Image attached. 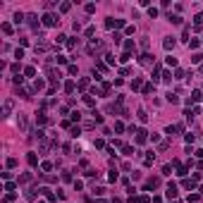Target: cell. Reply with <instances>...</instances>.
<instances>
[{"label": "cell", "instance_id": "1", "mask_svg": "<svg viewBox=\"0 0 203 203\" xmlns=\"http://www.w3.org/2000/svg\"><path fill=\"white\" fill-rule=\"evenodd\" d=\"M55 24H57V17L50 15V12H45L43 15V26H55Z\"/></svg>", "mask_w": 203, "mask_h": 203}, {"label": "cell", "instance_id": "2", "mask_svg": "<svg viewBox=\"0 0 203 203\" xmlns=\"http://www.w3.org/2000/svg\"><path fill=\"white\" fill-rule=\"evenodd\" d=\"M148 136H146V132L144 129H136V144H146Z\"/></svg>", "mask_w": 203, "mask_h": 203}, {"label": "cell", "instance_id": "3", "mask_svg": "<svg viewBox=\"0 0 203 203\" xmlns=\"http://www.w3.org/2000/svg\"><path fill=\"white\" fill-rule=\"evenodd\" d=\"M177 184H170V186H167V198H177Z\"/></svg>", "mask_w": 203, "mask_h": 203}, {"label": "cell", "instance_id": "4", "mask_svg": "<svg viewBox=\"0 0 203 203\" xmlns=\"http://www.w3.org/2000/svg\"><path fill=\"white\" fill-rule=\"evenodd\" d=\"M182 186L189 189V191H194V189H196V179H184V182H182Z\"/></svg>", "mask_w": 203, "mask_h": 203}, {"label": "cell", "instance_id": "5", "mask_svg": "<svg viewBox=\"0 0 203 203\" xmlns=\"http://www.w3.org/2000/svg\"><path fill=\"white\" fill-rule=\"evenodd\" d=\"M162 45H165V50H172V48H174V38H172V36H167L165 41H162Z\"/></svg>", "mask_w": 203, "mask_h": 203}, {"label": "cell", "instance_id": "6", "mask_svg": "<svg viewBox=\"0 0 203 203\" xmlns=\"http://www.w3.org/2000/svg\"><path fill=\"white\" fill-rule=\"evenodd\" d=\"M139 62H141V65H151V62H153V55H148V53H144Z\"/></svg>", "mask_w": 203, "mask_h": 203}, {"label": "cell", "instance_id": "7", "mask_svg": "<svg viewBox=\"0 0 203 203\" xmlns=\"http://www.w3.org/2000/svg\"><path fill=\"white\" fill-rule=\"evenodd\" d=\"M0 29H3V33H7V36H10V33H12V24L3 22V24H0Z\"/></svg>", "mask_w": 203, "mask_h": 203}, {"label": "cell", "instance_id": "8", "mask_svg": "<svg viewBox=\"0 0 203 203\" xmlns=\"http://www.w3.org/2000/svg\"><path fill=\"white\" fill-rule=\"evenodd\" d=\"M74 89H77V84H74V81H65V91H67V93H72Z\"/></svg>", "mask_w": 203, "mask_h": 203}, {"label": "cell", "instance_id": "9", "mask_svg": "<svg viewBox=\"0 0 203 203\" xmlns=\"http://www.w3.org/2000/svg\"><path fill=\"white\" fill-rule=\"evenodd\" d=\"M26 160H29V165H38V158H36V153H29V155H26Z\"/></svg>", "mask_w": 203, "mask_h": 203}, {"label": "cell", "instance_id": "10", "mask_svg": "<svg viewBox=\"0 0 203 203\" xmlns=\"http://www.w3.org/2000/svg\"><path fill=\"white\" fill-rule=\"evenodd\" d=\"M43 86H45V81H43V79H36V84H33V89H36V91H43Z\"/></svg>", "mask_w": 203, "mask_h": 203}, {"label": "cell", "instance_id": "11", "mask_svg": "<svg viewBox=\"0 0 203 203\" xmlns=\"http://www.w3.org/2000/svg\"><path fill=\"white\" fill-rule=\"evenodd\" d=\"M36 122H38V124H45V122H48V117H45L43 112H38V115H36Z\"/></svg>", "mask_w": 203, "mask_h": 203}, {"label": "cell", "instance_id": "12", "mask_svg": "<svg viewBox=\"0 0 203 203\" xmlns=\"http://www.w3.org/2000/svg\"><path fill=\"white\" fill-rule=\"evenodd\" d=\"M191 62H196V65L203 62V55H201V53H194V55H191Z\"/></svg>", "mask_w": 203, "mask_h": 203}, {"label": "cell", "instance_id": "13", "mask_svg": "<svg viewBox=\"0 0 203 203\" xmlns=\"http://www.w3.org/2000/svg\"><path fill=\"white\" fill-rule=\"evenodd\" d=\"M41 170H43V172H50L53 170V162H41Z\"/></svg>", "mask_w": 203, "mask_h": 203}, {"label": "cell", "instance_id": "14", "mask_svg": "<svg viewBox=\"0 0 203 203\" xmlns=\"http://www.w3.org/2000/svg\"><path fill=\"white\" fill-rule=\"evenodd\" d=\"M93 122H96V124H103V115H100V112H93Z\"/></svg>", "mask_w": 203, "mask_h": 203}, {"label": "cell", "instance_id": "15", "mask_svg": "<svg viewBox=\"0 0 203 203\" xmlns=\"http://www.w3.org/2000/svg\"><path fill=\"white\" fill-rule=\"evenodd\" d=\"M26 182H31V174L26 172V174H22V177H19V184H26Z\"/></svg>", "mask_w": 203, "mask_h": 203}, {"label": "cell", "instance_id": "16", "mask_svg": "<svg viewBox=\"0 0 203 203\" xmlns=\"http://www.w3.org/2000/svg\"><path fill=\"white\" fill-rule=\"evenodd\" d=\"M189 203H201V196L198 194H191V196H189Z\"/></svg>", "mask_w": 203, "mask_h": 203}, {"label": "cell", "instance_id": "17", "mask_svg": "<svg viewBox=\"0 0 203 203\" xmlns=\"http://www.w3.org/2000/svg\"><path fill=\"white\" fill-rule=\"evenodd\" d=\"M29 24L33 26V29H38V22H36V15H29Z\"/></svg>", "mask_w": 203, "mask_h": 203}, {"label": "cell", "instance_id": "18", "mask_svg": "<svg viewBox=\"0 0 203 203\" xmlns=\"http://www.w3.org/2000/svg\"><path fill=\"white\" fill-rule=\"evenodd\" d=\"M96 69H100V72H105V69H108V62H100V60H98V62H96Z\"/></svg>", "mask_w": 203, "mask_h": 203}, {"label": "cell", "instance_id": "19", "mask_svg": "<svg viewBox=\"0 0 203 203\" xmlns=\"http://www.w3.org/2000/svg\"><path fill=\"white\" fill-rule=\"evenodd\" d=\"M170 22L172 24H182V17L179 15H170Z\"/></svg>", "mask_w": 203, "mask_h": 203}, {"label": "cell", "instance_id": "20", "mask_svg": "<svg viewBox=\"0 0 203 203\" xmlns=\"http://www.w3.org/2000/svg\"><path fill=\"white\" fill-rule=\"evenodd\" d=\"M122 153H124V155H132L134 148H132V146H122Z\"/></svg>", "mask_w": 203, "mask_h": 203}, {"label": "cell", "instance_id": "21", "mask_svg": "<svg viewBox=\"0 0 203 203\" xmlns=\"http://www.w3.org/2000/svg\"><path fill=\"white\" fill-rule=\"evenodd\" d=\"M194 19H196V26H201V24H203V12H198Z\"/></svg>", "mask_w": 203, "mask_h": 203}, {"label": "cell", "instance_id": "22", "mask_svg": "<svg viewBox=\"0 0 203 203\" xmlns=\"http://www.w3.org/2000/svg\"><path fill=\"white\" fill-rule=\"evenodd\" d=\"M139 120H141V122H148V115H146V110H139Z\"/></svg>", "mask_w": 203, "mask_h": 203}, {"label": "cell", "instance_id": "23", "mask_svg": "<svg viewBox=\"0 0 203 203\" xmlns=\"http://www.w3.org/2000/svg\"><path fill=\"white\" fill-rule=\"evenodd\" d=\"M86 86H89V79H81V81H79V89L86 91Z\"/></svg>", "mask_w": 203, "mask_h": 203}, {"label": "cell", "instance_id": "24", "mask_svg": "<svg viewBox=\"0 0 203 203\" xmlns=\"http://www.w3.org/2000/svg\"><path fill=\"white\" fill-rule=\"evenodd\" d=\"M132 89H134V91L141 89V79H134V81H132Z\"/></svg>", "mask_w": 203, "mask_h": 203}, {"label": "cell", "instance_id": "25", "mask_svg": "<svg viewBox=\"0 0 203 203\" xmlns=\"http://www.w3.org/2000/svg\"><path fill=\"white\" fill-rule=\"evenodd\" d=\"M5 191H10V194H15V184H12V182H7V184H5Z\"/></svg>", "mask_w": 203, "mask_h": 203}, {"label": "cell", "instance_id": "26", "mask_svg": "<svg viewBox=\"0 0 203 203\" xmlns=\"http://www.w3.org/2000/svg\"><path fill=\"white\" fill-rule=\"evenodd\" d=\"M124 50H127V53L134 50V41H127V43H124Z\"/></svg>", "mask_w": 203, "mask_h": 203}, {"label": "cell", "instance_id": "27", "mask_svg": "<svg viewBox=\"0 0 203 203\" xmlns=\"http://www.w3.org/2000/svg\"><path fill=\"white\" fill-rule=\"evenodd\" d=\"M24 74H26V77H33V74H36V69H33V67H26Z\"/></svg>", "mask_w": 203, "mask_h": 203}, {"label": "cell", "instance_id": "28", "mask_svg": "<svg viewBox=\"0 0 203 203\" xmlns=\"http://www.w3.org/2000/svg\"><path fill=\"white\" fill-rule=\"evenodd\" d=\"M167 65H170V67H177V57L170 55V57H167Z\"/></svg>", "mask_w": 203, "mask_h": 203}, {"label": "cell", "instance_id": "29", "mask_svg": "<svg viewBox=\"0 0 203 203\" xmlns=\"http://www.w3.org/2000/svg\"><path fill=\"white\" fill-rule=\"evenodd\" d=\"M198 98H201V91H194L191 98H189V103H191V100H198Z\"/></svg>", "mask_w": 203, "mask_h": 203}, {"label": "cell", "instance_id": "30", "mask_svg": "<svg viewBox=\"0 0 203 203\" xmlns=\"http://www.w3.org/2000/svg\"><path fill=\"white\" fill-rule=\"evenodd\" d=\"M93 146H96V148H103L105 141H103V139H96V141H93Z\"/></svg>", "mask_w": 203, "mask_h": 203}, {"label": "cell", "instance_id": "31", "mask_svg": "<svg viewBox=\"0 0 203 203\" xmlns=\"http://www.w3.org/2000/svg\"><path fill=\"white\" fill-rule=\"evenodd\" d=\"M72 120H74V122H79V120H81V112H79V110H74V112H72Z\"/></svg>", "mask_w": 203, "mask_h": 203}, {"label": "cell", "instance_id": "32", "mask_svg": "<svg viewBox=\"0 0 203 203\" xmlns=\"http://www.w3.org/2000/svg\"><path fill=\"white\" fill-rule=\"evenodd\" d=\"M136 203H151V198H148V196H139Z\"/></svg>", "mask_w": 203, "mask_h": 203}, {"label": "cell", "instance_id": "33", "mask_svg": "<svg viewBox=\"0 0 203 203\" xmlns=\"http://www.w3.org/2000/svg\"><path fill=\"white\" fill-rule=\"evenodd\" d=\"M115 132H124V124H122V122H115Z\"/></svg>", "mask_w": 203, "mask_h": 203}, {"label": "cell", "instance_id": "34", "mask_svg": "<svg viewBox=\"0 0 203 203\" xmlns=\"http://www.w3.org/2000/svg\"><path fill=\"white\" fill-rule=\"evenodd\" d=\"M167 100H170V103H177V100H179V98H177V96H174V93H167Z\"/></svg>", "mask_w": 203, "mask_h": 203}, {"label": "cell", "instance_id": "35", "mask_svg": "<svg viewBox=\"0 0 203 203\" xmlns=\"http://www.w3.org/2000/svg\"><path fill=\"white\" fill-rule=\"evenodd\" d=\"M69 7H72V5H69V3H62V5H60V12H67V10H69Z\"/></svg>", "mask_w": 203, "mask_h": 203}, {"label": "cell", "instance_id": "36", "mask_svg": "<svg viewBox=\"0 0 203 203\" xmlns=\"http://www.w3.org/2000/svg\"><path fill=\"white\" fill-rule=\"evenodd\" d=\"M79 134H81V129H79V127H72V136H74V139H77V136H79Z\"/></svg>", "mask_w": 203, "mask_h": 203}, {"label": "cell", "instance_id": "37", "mask_svg": "<svg viewBox=\"0 0 203 203\" xmlns=\"http://www.w3.org/2000/svg\"><path fill=\"white\" fill-rule=\"evenodd\" d=\"M22 19H24V15H22V12H17V15H15V24H19Z\"/></svg>", "mask_w": 203, "mask_h": 203}, {"label": "cell", "instance_id": "38", "mask_svg": "<svg viewBox=\"0 0 203 203\" xmlns=\"http://www.w3.org/2000/svg\"><path fill=\"white\" fill-rule=\"evenodd\" d=\"M151 203H162V198H160V196H153V201Z\"/></svg>", "mask_w": 203, "mask_h": 203}, {"label": "cell", "instance_id": "39", "mask_svg": "<svg viewBox=\"0 0 203 203\" xmlns=\"http://www.w3.org/2000/svg\"><path fill=\"white\" fill-rule=\"evenodd\" d=\"M96 203H108V201H96Z\"/></svg>", "mask_w": 203, "mask_h": 203}, {"label": "cell", "instance_id": "40", "mask_svg": "<svg viewBox=\"0 0 203 203\" xmlns=\"http://www.w3.org/2000/svg\"><path fill=\"white\" fill-rule=\"evenodd\" d=\"M201 72H203V65H201Z\"/></svg>", "mask_w": 203, "mask_h": 203}]
</instances>
